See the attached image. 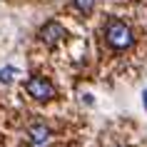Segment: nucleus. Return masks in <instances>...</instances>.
Returning <instances> with one entry per match:
<instances>
[{"mask_svg":"<svg viewBox=\"0 0 147 147\" xmlns=\"http://www.w3.org/2000/svg\"><path fill=\"white\" fill-rule=\"evenodd\" d=\"M142 102H145V110H147V90L142 92Z\"/></svg>","mask_w":147,"mask_h":147,"instance_id":"nucleus-7","label":"nucleus"},{"mask_svg":"<svg viewBox=\"0 0 147 147\" xmlns=\"http://www.w3.org/2000/svg\"><path fill=\"white\" fill-rule=\"evenodd\" d=\"M15 75H18V70L13 67V65H8V67H3V70H0V82L10 85V82L15 80Z\"/></svg>","mask_w":147,"mask_h":147,"instance_id":"nucleus-6","label":"nucleus"},{"mask_svg":"<svg viewBox=\"0 0 147 147\" xmlns=\"http://www.w3.org/2000/svg\"><path fill=\"white\" fill-rule=\"evenodd\" d=\"M72 5H75L82 15H90L95 10V5H97V0H72Z\"/></svg>","mask_w":147,"mask_h":147,"instance_id":"nucleus-5","label":"nucleus"},{"mask_svg":"<svg viewBox=\"0 0 147 147\" xmlns=\"http://www.w3.org/2000/svg\"><path fill=\"white\" fill-rule=\"evenodd\" d=\"M105 40L115 50H127L135 42V32H132V28L125 20H110L105 25Z\"/></svg>","mask_w":147,"mask_h":147,"instance_id":"nucleus-1","label":"nucleus"},{"mask_svg":"<svg viewBox=\"0 0 147 147\" xmlns=\"http://www.w3.org/2000/svg\"><path fill=\"white\" fill-rule=\"evenodd\" d=\"M38 38L45 42V45H57L60 40H65L67 38V30L62 28L60 23H55V20H50V23H45L42 28H40V32H38Z\"/></svg>","mask_w":147,"mask_h":147,"instance_id":"nucleus-3","label":"nucleus"},{"mask_svg":"<svg viewBox=\"0 0 147 147\" xmlns=\"http://www.w3.org/2000/svg\"><path fill=\"white\" fill-rule=\"evenodd\" d=\"M28 137H30V142L35 147H45L47 142H50V137H53V132H50V127H45V125H30L28 127Z\"/></svg>","mask_w":147,"mask_h":147,"instance_id":"nucleus-4","label":"nucleus"},{"mask_svg":"<svg viewBox=\"0 0 147 147\" xmlns=\"http://www.w3.org/2000/svg\"><path fill=\"white\" fill-rule=\"evenodd\" d=\"M25 92L30 95L32 100H38V102H47V100L55 97V85L50 82V80L35 75V78H30L28 82H25Z\"/></svg>","mask_w":147,"mask_h":147,"instance_id":"nucleus-2","label":"nucleus"}]
</instances>
